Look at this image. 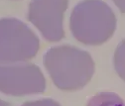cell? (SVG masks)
I'll return each mask as SVG.
<instances>
[{
    "instance_id": "obj_1",
    "label": "cell",
    "mask_w": 125,
    "mask_h": 106,
    "mask_svg": "<svg viewBox=\"0 0 125 106\" xmlns=\"http://www.w3.org/2000/svg\"><path fill=\"white\" fill-rule=\"evenodd\" d=\"M43 63L54 83L62 90L73 91L83 88L94 73L91 56L67 45L51 48L45 54Z\"/></svg>"
},
{
    "instance_id": "obj_2",
    "label": "cell",
    "mask_w": 125,
    "mask_h": 106,
    "mask_svg": "<svg viewBox=\"0 0 125 106\" xmlns=\"http://www.w3.org/2000/svg\"><path fill=\"white\" fill-rule=\"evenodd\" d=\"M70 27L79 42L97 46L114 34L116 17L112 9L102 0H83L73 9Z\"/></svg>"
},
{
    "instance_id": "obj_3",
    "label": "cell",
    "mask_w": 125,
    "mask_h": 106,
    "mask_svg": "<svg viewBox=\"0 0 125 106\" xmlns=\"http://www.w3.org/2000/svg\"><path fill=\"white\" fill-rule=\"evenodd\" d=\"M39 49V38L25 23L15 18L0 20V64L26 62Z\"/></svg>"
},
{
    "instance_id": "obj_4",
    "label": "cell",
    "mask_w": 125,
    "mask_h": 106,
    "mask_svg": "<svg viewBox=\"0 0 125 106\" xmlns=\"http://www.w3.org/2000/svg\"><path fill=\"white\" fill-rule=\"evenodd\" d=\"M46 79L34 64L0 65V91L14 96L42 93Z\"/></svg>"
},
{
    "instance_id": "obj_5",
    "label": "cell",
    "mask_w": 125,
    "mask_h": 106,
    "mask_svg": "<svg viewBox=\"0 0 125 106\" xmlns=\"http://www.w3.org/2000/svg\"><path fill=\"white\" fill-rule=\"evenodd\" d=\"M69 0H32L29 5L28 19L50 42L65 37L64 15Z\"/></svg>"
},
{
    "instance_id": "obj_6",
    "label": "cell",
    "mask_w": 125,
    "mask_h": 106,
    "mask_svg": "<svg viewBox=\"0 0 125 106\" xmlns=\"http://www.w3.org/2000/svg\"><path fill=\"white\" fill-rule=\"evenodd\" d=\"M86 106H125V102L116 93L100 92L92 96Z\"/></svg>"
},
{
    "instance_id": "obj_7",
    "label": "cell",
    "mask_w": 125,
    "mask_h": 106,
    "mask_svg": "<svg viewBox=\"0 0 125 106\" xmlns=\"http://www.w3.org/2000/svg\"><path fill=\"white\" fill-rule=\"evenodd\" d=\"M113 64L117 74L125 81V40L119 44L115 50Z\"/></svg>"
},
{
    "instance_id": "obj_8",
    "label": "cell",
    "mask_w": 125,
    "mask_h": 106,
    "mask_svg": "<svg viewBox=\"0 0 125 106\" xmlns=\"http://www.w3.org/2000/svg\"><path fill=\"white\" fill-rule=\"evenodd\" d=\"M21 106H61L58 102L52 99H41L37 101H28Z\"/></svg>"
},
{
    "instance_id": "obj_9",
    "label": "cell",
    "mask_w": 125,
    "mask_h": 106,
    "mask_svg": "<svg viewBox=\"0 0 125 106\" xmlns=\"http://www.w3.org/2000/svg\"><path fill=\"white\" fill-rule=\"evenodd\" d=\"M122 13H125V0H112Z\"/></svg>"
},
{
    "instance_id": "obj_10",
    "label": "cell",
    "mask_w": 125,
    "mask_h": 106,
    "mask_svg": "<svg viewBox=\"0 0 125 106\" xmlns=\"http://www.w3.org/2000/svg\"><path fill=\"white\" fill-rule=\"evenodd\" d=\"M0 106H12V105H11L10 103L4 101V100H1V99H0Z\"/></svg>"
}]
</instances>
